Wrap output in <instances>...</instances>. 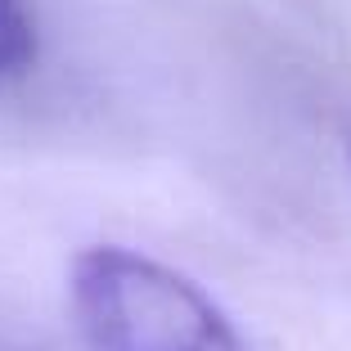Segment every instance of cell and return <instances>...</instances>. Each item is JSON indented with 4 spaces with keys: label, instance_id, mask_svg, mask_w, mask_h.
<instances>
[{
    "label": "cell",
    "instance_id": "6da1fadb",
    "mask_svg": "<svg viewBox=\"0 0 351 351\" xmlns=\"http://www.w3.org/2000/svg\"><path fill=\"white\" fill-rule=\"evenodd\" d=\"M68 306L90 351H248L189 275L122 243H90L68 266Z\"/></svg>",
    "mask_w": 351,
    "mask_h": 351
},
{
    "label": "cell",
    "instance_id": "7a4b0ae2",
    "mask_svg": "<svg viewBox=\"0 0 351 351\" xmlns=\"http://www.w3.org/2000/svg\"><path fill=\"white\" fill-rule=\"evenodd\" d=\"M36 59V27L23 0H0V77H19Z\"/></svg>",
    "mask_w": 351,
    "mask_h": 351
},
{
    "label": "cell",
    "instance_id": "3957f363",
    "mask_svg": "<svg viewBox=\"0 0 351 351\" xmlns=\"http://www.w3.org/2000/svg\"><path fill=\"white\" fill-rule=\"evenodd\" d=\"M347 167H351V122H347Z\"/></svg>",
    "mask_w": 351,
    "mask_h": 351
}]
</instances>
